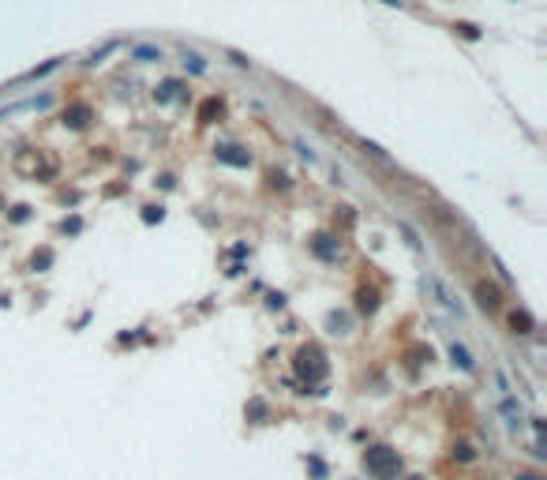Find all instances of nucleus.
I'll return each mask as SVG.
<instances>
[{
  "label": "nucleus",
  "instance_id": "nucleus-1",
  "mask_svg": "<svg viewBox=\"0 0 547 480\" xmlns=\"http://www.w3.org/2000/svg\"><path fill=\"white\" fill-rule=\"evenodd\" d=\"M364 469L375 480H393L401 473V454L393 446H367L364 451Z\"/></svg>",
  "mask_w": 547,
  "mask_h": 480
},
{
  "label": "nucleus",
  "instance_id": "nucleus-2",
  "mask_svg": "<svg viewBox=\"0 0 547 480\" xmlns=\"http://www.w3.org/2000/svg\"><path fill=\"white\" fill-rule=\"evenodd\" d=\"M292 368H297V375L308 379V383H319V379H326V372H330V368H326V356L315 345H304L297 353V360H292Z\"/></svg>",
  "mask_w": 547,
  "mask_h": 480
},
{
  "label": "nucleus",
  "instance_id": "nucleus-3",
  "mask_svg": "<svg viewBox=\"0 0 547 480\" xmlns=\"http://www.w3.org/2000/svg\"><path fill=\"white\" fill-rule=\"evenodd\" d=\"M214 158L222 161V166H233V169L251 166V154H248L244 147H236V143H222V147H214Z\"/></svg>",
  "mask_w": 547,
  "mask_h": 480
},
{
  "label": "nucleus",
  "instance_id": "nucleus-4",
  "mask_svg": "<svg viewBox=\"0 0 547 480\" xmlns=\"http://www.w3.org/2000/svg\"><path fill=\"white\" fill-rule=\"evenodd\" d=\"M476 304L484 312H499L502 308V293H499V286H491V281H476Z\"/></svg>",
  "mask_w": 547,
  "mask_h": 480
},
{
  "label": "nucleus",
  "instance_id": "nucleus-5",
  "mask_svg": "<svg viewBox=\"0 0 547 480\" xmlns=\"http://www.w3.org/2000/svg\"><path fill=\"white\" fill-rule=\"evenodd\" d=\"M311 252L319 255V259H337V255H342V244H337L334 236H326V233H323V236H315V240H311Z\"/></svg>",
  "mask_w": 547,
  "mask_h": 480
},
{
  "label": "nucleus",
  "instance_id": "nucleus-6",
  "mask_svg": "<svg viewBox=\"0 0 547 480\" xmlns=\"http://www.w3.org/2000/svg\"><path fill=\"white\" fill-rule=\"evenodd\" d=\"M450 360H454L457 368H461V372H476V360H473V353H468L461 342H454V345H450Z\"/></svg>",
  "mask_w": 547,
  "mask_h": 480
},
{
  "label": "nucleus",
  "instance_id": "nucleus-7",
  "mask_svg": "<svg viewBox=\"0 0 547 480\" xmlns=\"http://www.w3.org/2000/svg\"><path fill=\"white\" fill-rule=\"evenodd\" d=\"M64 124L68 128H86L90 124V105H72L68 113H64Z\"/></svg>",
  "mask_w": 547,
  "mask_h": 480
},
{
  "label": "nucleus",
  "instance_id": "nucleus-8",
  "mask_svg": "<svg viewBox=\"0 0 547 480\" xmlns=\"http://www.w3.org/2000/svg\"><path fill=\"white\" fill-rule=\"evenodd\" d=\"M510 331L513 334H532L536 331V319L529 312H510Z\"/></svg>",
  "mask_w": 547,
  "mask_h": 480
},
{
  "label": "nucleus",
  "instance_id": "nucleus-9",
  "mask_svg": "<svg viewBox=\"0 0 547 480\" xmlns=\"http://www.w3.org/2000/svg\"><path fill=\"white\" fill-rule=\"evenodd\" d=\"M499 409H502V417H506V424H510V428H521L525 413H521V406H518V401H513V398H506Z\"/></svg>",
  "mask_w": 547,
  "mask_h": 480
},
{
  "label": "nucleus",
  "instance_id": "nucleus-10",
  "mask_svg": "<svg viewBox=\"0 0 547 480\" xmlns=\"http://www.w3.org/2000/svg\"><path fill=\"white\" fill-rule=\"evenodd\" d=\"M356 308L364 312V315H371V312L379 308V297H375L371 289H360V293H356Z\"/></svg>",
  "mask_w": 547,
  "mask_h": 480
},
{
  "label": "nucleus",
  "instance_id": "nucleus-11",
  "mask_svg": "<svg viewBox=\"0 0 547 480\" xmlns=\"http://www.w3.org/2000/svg\"><path fill=\"white\" fill-rule=\"evenodd\" d=\"M431 286H435V293H439V297H443V304H446V308H450V312H457V315H461V304H457V300H454V293H450V289H446V286H443V281H439V278H435V281H431Z\"/></svg>",
  "mask_w": 547,
  "mask_h": 480
},
{
  "label": "nucleus",
  "instance_id": "nucleus-12",
  "mask_svg": "<svg viewBox=\"0 0 547 480\" xmlns=\"http://www.w3.org/2000/svg\"><path fill=\"white\" fill-rule=\"evenodd\" d=\"M184 68L195 72V75H203V72H206V60L199 57V53H188V49H184Z\"/></svg>",
  "mask_w": 547,
  "mask_h": 480
},
{
  "label": "nucleus",
  "instance_id": "nucleus-13",
  "mask_svg": "<svg viewBox=\"0 0 547 480\" xmlns=\"http://www.w3.org/2000/svg\"><path fill=\"white\" fill-rule=\"evenodd\" d=\"M135 60H139V64L161 60V49H154V46H139V49H135Z\"/></svg>",
  "mask_w": 547,
  "mask_h": 480
},
{
  "label": "nucleus",
  "instance_id": "nucleus-14",
  "mask_svg": "<svg viewBox=\"0 0 547 480\" xmlns=\"http://www.w3.org/2000/svg\"><path fill=\"white\" fill-rule=\"evenodd\" d=\"M177 91H180V83H177V79H169V83H161L158 91H154V98H158V102H169V98L177 94Z\"/></svg>",
  "mask_w": 547,
  "mask_h": 480
},
{
  "label": "nucleus",
  "instance_id": "nucleus-15",
  "mask_svg": "<svg viewBox=\"0 0 547 480\" xmlns=\"http://www.w3.org/2000/svg\"><path fill=\"white\" fill-rule=\"evenodd\" d=\"M161 218H166V211H161V206H143V222H147V225L161 222Z\"/></svg>",
  "mask_w": 547,
  "mask_h": 480
},
{
  "label": "nucleus",
  "instance_id": "nucleus-16",
  "mask_svg": "<svg viewBox=\"0 0 547 480\" xmlns=\"http://www.w3.org/2000/svg\"><path fill=\"white\" fill-rule=\"evenodd\" d=\"M454 458H457V462H473V458H476V451H473V446H468V443H461V446H454Z\"/></svg>",
  "mask_w": 547,
  "mask_h": 480
},
{
  "label": "nucleus",
  "instance_id": "nucleus-17",
  "mask_svg": "<svg viewBox=\"0 0 547 480\" xmlns=\"http://www.w3.org/2000/svg\"><path fill=\"white\" fill-rule=\"evenodd\" d=\"M214 113H217V102H214V98H210V102H206V105H203V120H210Z\"/></svg>",
  "mask_w": 547,
  "mask_h": 480
},
{
  "label": "nucleus",
  "instance_id": "nucleus-18",
  "mask_svg": "<svg viewBox=\"0 0 547 480\" xmlns=\"http://www.w3.org/2000/svg\"><path fill=\"white\" fill-rule=\"evenodd\" d=\"M457 30H461V34H465V38H480V30H476V27H468V23H461V27H457Z\"/></svg>",
  "mask_w": 547,
  "mask_h": 480
},
{
  "label": "nucleus",
  "instance_id": "nucleus-19",
  "mask_svg": "<svg viewBox=\"0 0 547 480\" xmlns=\"http://www.w3.org/2000/svg\"><path fill=\"white\" fill-rule=\"evenodd\" d=\"M311 473H315V476H323V473H326V465L319 462V458H311Z\"/></svg>",
  "mask_w": 547,
  "mask_h": 480
},
{
  "label": "nucleus",
  "instance_id": "nucleus-20",
  "mask_svg": "<svg viewBox=\"0 0 547 480\" xmlns=\"http://www.w3.org/2000/svg\"><path fill=\"white\" fill-rule=\"evenodd\" d=\"M409 480H424V476H409Z\"/></svg>",
  "mask_w": 547,
  "mask_h": 480
}]
</instances>
